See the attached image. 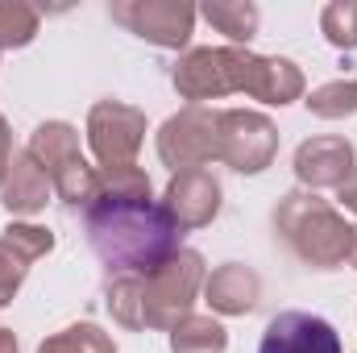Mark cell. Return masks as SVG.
<instances>
[{"label":"cell","mask_w":357,"mask_h":353,"mask_svg":"<svg viewBox=\"0 0 357 353\" xmlns=\"http://www.w3.org/2000/svg\"><path fill=\"white\" fill-rule=\"evenodd\" d=\"M278 154V125L258 108H220V158L237 175H262Z\"/></svg>","instance_id":"8992f818"},{"label":"cell","mask_w":357,"mask_h":353,"mask_svg":"<svg viewBox=\"0 0 357 353\" xmlns=\"http://www.w3.org/2000/svg\"><path fill=\"white\" fill-rule=\"evenodd\" d=\"M146 142V112L121 100H100L88 112V146L100 163V171L108 167H133L137 150Z\"/></svg>","instance_id":"52a82bcc"},{"label":"cell","mask_w":357,"mask_h":353,"mask_svg":"<svg viewBox=\"0 0 357 353\" xmlns=\"http://www.w3.org/2000/svg\"><path fill=\"white\" fill-rule=\"evenodd\" d=\"M320 29L337 50H354L357 46V0H333L320 13Z\"/></svg>","instance_id":"603a6c76"},{"label":"cell","mask_w":357,"mask_h":353,"mask_svg":"<svg viewBox=\"0 0 357 353\" xmlns=\"http://www.w3.org/2000/svg\"><path fill=\"white\" fill-rule=\"evenodd\" d=\"M25 154H29L46 175L54 179L67 163H75V158H79V133H75V125H67V121H42V125L29 133Z\"/></svg>","instance_id":"9a60e30c"},{"label":"cell","mask_w":357,"mask_h":353,"mask_svg":"<svg viewBox=\"0 0 357 353\" xmlns=\"http://www.w3.org/2000/svg\"><path fill=\"white\" fill-rule=\"evenodd\" d=\"M307 112L320 121H345L357 112V80H333L307 91Z\"/></svg>","instance_id":"ffe728a7"},{"label":"cell","mask_w":357,"mask_h":353,"mask_svg":"<svg viewBox=\"0 0 357 353\" xmlns=\"http://www.w3.org/2000/svg\"><path fill=\"white\" fill-rule=\"evenodd\" d=\"M50 175L21 150V154H13V163H8V175L0 183V204L13 212V216H33V212H42L46 208V200H50Z\"/></svg>","instance_id":"5bb4252c"},{"label":"cell","mask_w":357,"mask_h":353,"mask_svg":"<svg viewBox=\"0 0 357 353\" xmlns=\"http://www.w3.org/2000/svg\"><path fill=\"white\" fill-rule=\"evenodd\" d=\"M158 158L171 171H199L220 158V108L187 104L158 129Z\"/></svg>","instance_id":"5b68a950"},{"label":"cell","mask_w":357,"mask_h":353,"mask_svg":"<svg viewBox=\"0 0 357 353\" xmlns=\"http://www.w3.org/2000/svg\"><path fill=\"white\" fill-rule=\"evenodd\" d=\"M349 266L357 270V229H354V250H349Z\"/></svg>","instance_id":"4316f807"},{"label":"cell","mask_w":357,"mask_h":353,"mask_svg":"<svg viewBox=\"0 0 357 353\" xmlns=\"http://www.w3.org/2000/svg\"><path fill=\"white\" fill-rule=\"evenodd\" d=\"M204 299L216 316H250L262 299V278L245 262H225L204 278Z\"/></svg>","instance_id":"4fadbf2b"},{"label":"cell","mask_w":357,"mask_h":353,"mask_svg":"<svg viewBox=\"0 0 357 353\" xmlns=\"http://www.w3.org/2000/svg\"><path fill=\"white\" fill-rule=\"evenodd\" d=\"M229 350V333L220 320L212 316H187L171 329V353H225Z\"/></svg>","instance_id":"e0dca14e"},{"label":"cell","mask_w":357,"mask_h":353,"mask_svg":"<svg viewBox=\"0 0 357 353\" xmlns=\"http://www.w3.org/2000/svg\"><path fill=\"white\" fill-rule=\"evenodd\" d=\"M8 163H13V133H8V121L0 117V183L8 175Z\"/></svg>","instance_id":"cb8c5ba5"},{"label":"cell","mask_w":357,"mask_h":353,"mask_svg":"<svg viewBox=\"0 0 357 353\" xmlns=\"http://www.w3.org/2000/svg\"><path fill=\"white\" fill-rule=\"evenodd\" d=\"M204 287V258L195 250H178L171 262H162L154 274L142 278V312L146 329L171 333L178 320L191 316V303Z\"/></svg>","instance_id":"277c9868"},{"label":"cell","mask_w":357,"mask_h":353,"mask_svg":"<svg viewBox=\"0 0 357 353\" xmlns=\"http://www.w3.org/2000/svg\"><path fill=\"white\" fill-rule=\"evenodd\" d=\"M354 171H357V150L345 137H307L295 150V179L303 183V191L341 187Z\"/></svg>","instance_id":"7c38bea8"},{"label":"cell","mask_w":357,"mask_h":353,"mask_svg":"<svg viewBox=\"0 0 357 353\" xmlns=\"http://www.w3.org/2000/svg\"><path fill=\"white\" fill-rule=\"evenodd\" d=\"M112 320L121 329H146V312H142V278L137 274H121L108 278V295H104Z\"/></svg>","instance_id":"44dd1931"},{"label":"cell","mask_w":357,"mask_h":353,"mask_svg":"<svg viewBox=\"0 0 357 353\" xmlns=\"http://www.w3.org/2000/svg\"><path fill=\"white\" fill-rule=\"evenodd\" d=\"M84 229H88L96 258L108 266L112 278H121V274L146 278L183 250V229L154 195L96 191V200L84 208Z\"/></svg>","instance_id":"6da1fadb"},{"label":"cell","mask_w":357,"mask_h":353,"mask_svg":"<svg viewBox=\"0 0 357 353\" xmlns=\"http://www.w3.org/2000/svg\"><path fill=\"white\" fill-rule=\"evenodd\" d=\"M38 38V8L25 0H0V50H21Z\"/></svg>","instance_id":"7402d4cb"},{"label":"cell","mask_w":357,"mask_h":353,"mask_svg":"<svg viewBox=\"0 0 357 353\" xmlns=\"http://www.w3.org/2000/svg\"><path fill=\"white\" fill-rule=\"evenodd\" d=\"M258 353H341V337L316 312H278L262 333Z\"/></svg>","instance_id":"8fae6325"},{"label":"cell","mask_w":357,"mask_h":353,"mask_svg":"<svg viewBox=\"0 0 357 353\" xmlns=\"http://www.w3.org/2000/svg\"><path fill=\"white\" fill-rule=\"evenodd\" d=\"M112 21L125 25L129 33H137L150 46L162 50H183L195 33V17L199 8L183 4V0H112Z\"/></svg>","instance_id":"ba28073f"},{"label":"cell","mask_w":357,"mask_h":353,"mask_svg":"<svg viewBox=\"0 0 357 353\" xmlns=\"http://www.w3.org/2000/svg\"><path fill=\"white\" fill-rule=\"evenodd\" d=\"M274 233L291 246L299 262L316 270L349 262L354 250V225L316 191H287L274 208Z\"/></svg>","instance_id":"3957f363"},{"label":"cell","mask_w":357,"mask_h":353,"mask_svg":"<svg viewBox=\"0 0 357 353\" xmlns=\"http://www.w3.org/2000/svg\"><path fill=\"white\" fill-rule=\"evenodd\" d=\"M50 187H54V195L67 208H88L91 200H96V187H100V167H91L88 158L79 154L75 163H67L59 175L50 179Z\"/></svg>","instance_id":"ac0fdd59"},{"label":"cell","mask_w":357,"mask_h":353,"mask_svg":"<svg viewBox=\"0 0 357 353\" xmlns=\"http://www.w3.org/2000/svg\"><path fill=\"white\" fill-rule=\"evenodd\" d=\"M50 250H54V233L46 225H29V220L4 225V233H0V308L13 303L29 266L46 258Z\"/></svg>","instance_id":"9c48e42d"},{"label":"cell","mask_w":357,"mask_h":353,"mask_svg":"<svg viewBox=\"0 0 357 353\" xmlns=\"http://www.w3.org/2000/svg\"><path fill=\"white\" fill-rule=\"evenodd\" d=\"M38 353H116V345H112V337L100 324L84 320V324H67V329L50 333L38 345Z\"/></svg>","instance_id":"d6986e66"},{"label":"cell","mask_w":357,"mask_h":353,"mask_svg":"<svg viewBox=\"0 0 357 353\" xmlns=\"http://www.w3.org/2000/svg\"><path fill=\"white\" fill-rule=\"evenodd\" d=\"M0 353H21L17 350V333H13V329H0Z\"/></svg>","instance_id":"484cf974"},{"label":"cell","mask_w":357,"mask_h":353,"mask_svg":"<svg viewBox=\"0 0 357 353\" xmlns=\"http://www.w3.org/2000/svg\"><path fill=\"white\" fill-rule=\"evenodd\" d=\"M337 200H341V204H345L349 212H357V171H354L349 179H345L341 187H337Z\"/></svg>","instance_id":"d4e9b609"},{"label":"cell","mask_w":357,"mask_h":353,"mask_svg":"<svg viewBox=\"0 0 357 353\" xmlns=\"http://www.w3.org/2000/svg\"><path fill=\"white\" fill-rule=\"evenodd\" d=\"M199 17L216 33H225L233 46H250L258 38V25H262V8L254 0H204Z\"/></svg>","instance_id":"2e32d148"},{"label":"cell","mask_w":357,"mask_h":353,"mask_svg":"<svg viewBox=\"0 0 357 353\" xmlns=\"http://www.w3.org/2000/svg\"><path fill=\"white\" fill-rule=\"evenodd\" d=\"M171 84L183 100L204 104L233 91H245L262 104H291L303 96V71L291 59L254 54L245 46H195L171 71Z\"/></svg>","instance_id":"7a4b0ae2"},{"label":"cell","mask_w":357,"mask_h":353,"mask_svg":"<svg viewBox=\"0 0 357 353\" xmlns=\"http://www.w3.org/2000/svg\"><path fill=\"white\" fill-rule=\"evenodd\" d=\"M162 208L171 212V220H175L183 233L204 229L220 212V183H216L212 171H204V167L199 171H178V175H171L167 191H162Z\"/></svg>","instance_id":"30bf717a"}]
</instances>
